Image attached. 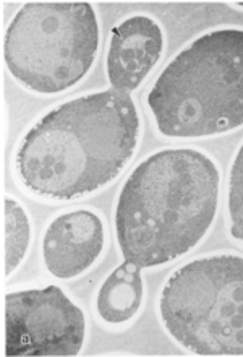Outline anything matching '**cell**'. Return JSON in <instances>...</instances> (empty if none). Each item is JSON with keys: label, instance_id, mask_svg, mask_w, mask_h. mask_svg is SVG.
<instances>
[{"label": "cell", "instance_id": "6da1fadb", "mask_svg": "<svg viewBox=\"0 0 243 357\" xmlns=\"http://www.w3.org/2000/svg\"><path fill=\"white\" fill-rule=\"evenodd\" d=\"M141 142L132 94L109 88L58 104L29 127L15 151V178L29 195L73 202L111 185Z\"/></svg>", "mask_w": 243, "mask_h": 357}, {"label": "cell", "instance_id": "7a4b0ae2", "mask_svg": "<svg viewBox=\"0 0 243 357\" xmlns=\"http://www.w3.org/2000/svg\"><path fill=\"white\" fill-rule=\"evenodd\" d=\"M219 162L193 146L146 156L118 192L113 226L127 264L166 266L210 234L221 202Z\"/></svg>", "mask_w": 243, "mask_h": 357}, {"label": "cell", "instance_id": "3957f363", "mask_svg": "<svg viewBox=\"0 0 243 357\" xmlns=\"http://www.w3.org/2000/svg\"><path fill=\"white\" fill-rule=\"evenodd\" d=\"M156 132L201 140L243 127V28L201 33L162 68L146 94Z\"/></svg>", "mask_w": 243, "mask_h": 357}, {"label": "cell", "instance_id": "277c9868", "mask_svg": "<svg viewBox=\"0 0 243 357\" xmlns=\"http://www.w3.org/2000/svg\"><path fill=\"white\" fill-rule=\"evenodd\" d=\"M167 335L196 356H243V255L219 252L173 270L157 297Z\"/></svg>", "mask_w": 243, "mask_h": 357}, {"label": "cell", "instance_id": "5b68a950", "mask_svg": "<svg viewBox=\"0 0 243 357\" xmlns=\"http://www.w3.org/2000/svg\"><path fill=\"white\" fill-rule=\"evenodd\" d=\"M101 41L88 2H28L3 36V61L13 80L36 94H58L81 83Z\"/></svg>", "mask_w": 243, "mask_h": 357}, {"label": "cell", "instance_id": "8992f818", "mask_svg": "<svg viewBox=\"0 0 243 357\" xmlns=\"http://www.w3.org/2000/svg\"><path fill=\"white\" fill-rule=\"evenodd\" d=\"M84 338V312L58 286L5 296V356L72 357Z\"/></svg>", "mask_w": 243, "mask_h": 357}, {"label": "cell", "instance_id": "52a82bcc", "mask_svg": "<svg viewBox=\"0 0 243 357\" xmlns=\"http://www.w3.org/2000/svg\"><path fill=\"white\" fill-rule=\"evenodd\" d=\"M106 244V226L96 211L63 213L54 218L44 232V266L58 280H73L96 265Z\"/></svg>", "mask_w": 243, "mask_h": 357}, {"label": "cell", "instance_id": "ba28073f", "mask_svg": "<svg viewBox=\"0 0 243 357\" xmlns=\"http://www.w3.org/2000/svg\"><path fill=\"white\" fill-rule=\"evenodd\" d=\"M166 36L162 24L146 13H135L118 22L111 31L106 57L109 83L132 94L143 85L161 61Z\"/></svg>", "mask_w": 243, "mask_h": 357}, {"label": "cell", "instance_id": "9c48e42d", "mask_svg": "<svg viewBox=\"0 0 243 357\" xmlns=\"http://www.w3.org/2000/svg\"><path fill=\"white\" fill-rule=\"evenodd\" d=\"M145 304L141 268L123 261L109 273L96 296V312L109 326H125L140 314Z\"/></svg>", "mask_w": 243, "mask_h": 357}, {"label": "cell", "instance_id": "30bf717a", "mask_svg": "<svg viewBox=\"0 0 243 357\" xmlns=\"http://www.w3.org/2000/svg\"><path fill=\"white\" fill-rule=\"evenodd\" d=\"M31 242V225L24 208L13 198H3V261L10 276L26 259Z\"/></svg>", "mask_w": 243, "mask_h": 357}, {"label": "cell", "instance_id": "8fae6325", "mask_svg": "<svg viewBox=\"0 0 243 357\" xmlns=\"http://www.w3.org/2000/svg\"><path fill=\"white\" fill-rule=\"evenodd\" d=\"M226 213L229 236L243 244V142L237 148L227 178Z\"/></svg>", "mask_w": 243, "mask_h": 357}, {"label": "cell", "instance_id": "7c38bea8", "mask_svg": "<svg viewBox=\"0 0 243 357\" xmlns=\"http://www.w3.org/2000/svg\"><path fill=\"white\" fill-rule=\"evenodd\" d=\"M229 5H232V7H240V8H243V2H232V3H229Z\"/></svg>", "mask_w": 243, "mask_h": 357}]
</instances>
